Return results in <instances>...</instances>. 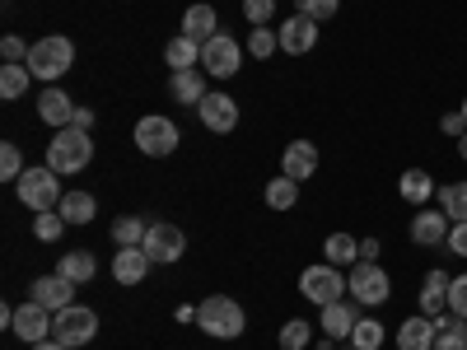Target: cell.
Masks as SVG:
<instances>
[{"mask_svg":"<svg viewBox=\"0 0 467 350\" xmlns=\"http://www.w3.org/2000/svg\"><path fill=\"white\" fill-rule=\"evenodd\" d=\"M28 299H33V304H43V308H52V314H61V308L75 304V281H66L61 271H52V276L33 281V294H28Z\"/></svg>","mask_w":467,"mask_h":350,"instance_id":"16","label":"cell"},{"mask_svg":"<svg viewBox=\"0 0 467 350\" xmlns=\"http://www.w3.org/2000/svg\"><path fill=\"white\" fill-rule=\"evenodd\" d=\"M89 160H94V136L80 131V127H61V131L47 140V169H57L61 178L89 169Z\"/></svg>","mask_w":467,"mask_h":350,"instance_id":"1","label":"cell"},{"mask_svg":"<svg viewBox=\"0 0 467 350\" xmlns=\"http://www.w3.org/2000/svg\"><path fill=\"white\" fill-rule=\"evenodd\" d=\"M449 285H453L449 271H431V276L420 281V314L425 318H440L449 308Z\"/></svg>","mask_w":467,"mask_h":350,"instance_id":"20","label":"cell"},{"mask_svg":"<svg viewBox=\"0 0 467 350\" xmlns=\"http://www.w3.org/2000/svg\"><path fill=\"white\" fill-rule=\"evenodd\" d=\"M398 350H435V318H425V314L407 318L398 327Z\"/></svg>","mask_w":467,"mask_h":350,"instance_id":"21","label":"cell"},{"mask_svg":"<svg viewBox=\"0 0 467 350\" xmlns=\"http://www.w3.org/2000/svg\"><path fill=\"white\" fill-rule=\"evenodd\" d=\"M197 327L215 341H234L244 332V308L234 299H224V294H211V299L197 304Z\"/></svg>","mask_w":467,"mask_h":350,"instance_id":"3","label":"cell"},{"mask_svg":"<svg viewBox=\"0 0 467 350\" xmlns=\"http://www.w3.org/2000/svg\"><path fill=\"white\" fill-rule=\"evenodd\" d=\"M244 15H248L253 28H262V24H271V15H276V0H244Z\"/></svg>","mask_w":467,"mask_h":350,"instance_id":"40","label":"cell"},{"mask_svg":"<svg viewBox=\"0 0 467 350\" xmlns=\"http://www.w3.org/2000/svg\"><path fill=\"white\" fill-rule=\"evenodd\" d=\"M435 350H467V323L453 314L435 318Z\"/></svg>","mask_w":467,"mask_h":350,"instance_id":"27","label":"cell"},{"mask_svg":"<svg viewBox=\"0 0 467 350\" xmlns=\"http://www.w3.org/2000/svg\"><path fill=\"white\" fill-rule=\"evenodd\" d=\"M140 248L150 252V262H154V266H169V262H178V257L187 252V233H182L178 224H169V220H154Z\"/></svg>","mask_w":467,"mask_h":350,"instance_id":"10","label":"cell"},{"mask_svg":"<svg viewBox=\"0 0 467 350\" xmlns=\"http://www.w3.org/2000/svg\"><path fill=\"white\" fill-rule=\"evenodd\" d=\"M197 117H202V127H206V131L224 136V131L239 127V103H234L229 94H206V98L197 103Z\"/></svg>","mask_w":467,"mask_h":350,"instance_id":"13","label":"cell"},{"mask_svg":"<svg viewBox=\"0 0 467 350\" xmlns=\"http://www.w3.org/2000/svg\"><path fill=\"white\" fill-rule=\"evenodd\" d=\"M57 211H61V220H66V224H89V220L99 215V206H94L89 191H66Z\"/></svg>","mask_w":467,"mask_h":350,"instance_id":"29","label":"cell"},{"mask_svg":"<svg viewBox=\"0 0 467 350\" xmlns=\"http://www.w3.org/2000/svg\"><path fill=\"white\" fill-rule=\"evenodd\" d=\"M440 211L458 224V220H467V182H444L440 187Z\"/></svg>","mask_w":467,"mask_h":350,"instance_id":"33","label":"cell"},{"mask_svg":"<svg viewBox=\"0 0 467 350\" xmlns=\"http://www.w3.org/2000/svg\"><path fill=\"white\" fill-rule=\"evenodd\" d=\"M145 233H150V224L140 215H122L112 224V243L117 248H136V243H145Z\"/></svg>","mask_w":467,"mask_h":350,"instance_id":"32","label":"cell"},{"mask_svg":"<svg viewBox=\"0 0 467 350\" xmlns=\"http://www.w3.org/2000/svg\"><path fill=\"white\" fill-rule=\"evenodd\" d=\"M299 294H304L308 304L327 308V304L346 299V294H350V285H346V276H341V271H337L332 262H318V266H308L304 276H299Z\"/></svg>","mask_w":467,"mask_h":350,"instance_id":"5","label":"cell"},{"mask_svg":"<svg viewBox=\"0 0 467 350\" xmlns=\"http://www.w3.org/2000/svg\"><path fill=\"white\" fill-rule=\"evenodd\" d=\"M57 271H61L66 281H75V285H89V281L99 276V262H94V252H89V248H75V252H61Z\"/></svg>","mask_w":467,"mask_h":350,"instance_id":"24","label":"cell"},{"mask_svg":"<svg viewBox=\"0 0 467 350\" xmlns=\"http://www.w3.org/2000/svg\"><path fill=\"white\" fill-rule=\"evenodd\" d=\"M52 318H57L52 308H43V304H33V299H28L24 308H15V327H10V332H15L19 341L37 345V341H47V336H52Z\"/></svg>","mask_w":467,"mask_h":350,"instance_id":"12","label":"cell"},{"mask_svg":"<svg viewBox=\"0 0 467 350\" xmlns=\"http://www.w3.org/2000/svg\"><path fill=\"white\" fill-rule=\"evenodd\" d=\"M398 197L407 201V206H425V201H431L435 197V178L431 173H425V169H407L402 178H398Z\"/></svg>","mask_w":467,"mask_h":350,"instance_id":"23","label":"cell"},{"mask_svg":"<svg viewBox=\"0 0 467 350\" xmlns=\"http://www.w3.org/2000/svg\"><path fill=\"white\" fill-rule=\"evenodd\" d=\"M239 66H244V47L234 43L229 33H215L211 43H202V70L206 75H215V80H234Z\"/></svg>","mask_w":467,"mask_h":350,"instance_id":"9","label":"cell"},{"mask_svg":"<svg viewBox=\"0 0 467 350\" xmlns=\"http://www.w3.org/2000/svg\"><path fill=\"white\" fill-rule=\"evenodd\" d=\"M323 252H327L332 266H356L360 262V239H350V233H327Z\"/></svg>","mask_w":467,"mask_h":350,"instance_id":"30","label":"cell"},{"mask_svg":"<svg viewBox=\"0 0 467 350\" xmlns=\"http://www.w3.org/2000/svg\"><path fill=\"white\" fill-rule=\"evenodd\" d=\"M462 117H467V94H462Z\"/></svg>","mask_w":467,"mask_h":350,"instance_id":"49","label":"cell"},{"mask_svg":"<svg viewBox=\"0 0 467 350\" xmlns=\"http://www.w3.org/2000/svg\"><path fill=\"white\" fill-rule=\"evenodd\" d=\"M449 229H453V220H449L444 211H425V206H420V211L411 215V229H407V233H411L416 248H440V243L449 239Z\"/></svg>","mask_w":467,"mask_h":350,"instance_id":"14","label":"cell"},{"mask_svg":"<svg viewBox=\"0 0 467 350\" xmlns=\"http://www.w3.org/2000/svg\"><path fill=\"white\" fill-rule=\"evenodd\" d=\"M61 229H66L61 211H37V220H33V233H37V239H43V243L61 239Z\"/></svg>","mask_w":467,"mask_h":350,"instance_id":"38","label":"cell"},{"mask_svg":"<svg viewBox=\"0 0 467 350\" xmlns=\"http://www.w3.org/2000/svg\"><path fill=\"white\" fill-rule=\"evenodd\" d=\"M0 57H5V61H28V47H24V43H19V37L10 33V37H5V43H0Z\"/></svg>","mask_w":467,"mask_h":350,"instance_id":"44","label":"cell"},{"mask_svg":"<svg viewBox=\"0 0 467 350\" xmlns=\"http://www.w3.org/2000/svg\"><path fill=\"white\" fill-rule=\"evenodd\" d=\"M28 66L24 61H5V66H0V98H5V103H15V98H24L28 94Z\"/></svg>","mask_w":467,"mask_h":350,"instance_id":"28","label":"cell"},{"mask_svg":"<svg viewBox=\"0 0 467 350\" xmlns=\"http://www.w3.org/2000/svg\"><path fill=\"white\" fill-rule=\"evenodd\" d=\"M281 173L304 182V178H314L318 173V145L314 140H290L285 154H281Z\"/></svg>","mask_w":467,"mask_h":350,"instance_id":"17","label":"cell"},{"mask_svg":"<svg viewBox=\"0 0 467 350\" xmlns=\"http://www.w3.org/2000/svg\"><path fill=\"white\" fill-rule=\"evenodd\" d=\"M383 336H388V332H383V323H379V318H360V323H356V332H350V345H356V350H379V345H383Z\"/></svg>","mask_w":467,"mask_h":350,"instance_id":"34","label":"cell"},{"mask_svg":"<svg viewBox=\"0 0 467 350\" xmlns=\"http://www.w3.org/2000/svg\"><path fill=\"white\" fill-rule=\"evenodd\" d=\"M248 52H253L257 61H266V57L281 52V37L271 33V28H253V33H248Z\"/></svg>","mask_w":467,"mask_h":350,"instance_id":"36","label":"cell"},{"mask_svg":"<svg viewBox=\"0 0 467 350\" xmlns=\"http://www.w3.org/2000/svg\"><path fill=\"white\" fill-rule=\"evenodd\" d=\"M262 197H266V206H271V211H295V201H299V182L281 173V178H271V182H266Z\"/></svg>","mask_w":467,"mask_h":350,"instance_id":"31","label":"cell"},{"mask_svg":"<svg viewBox=\"0 0 467 350\" xmlns=\"http://www.w3.org/2000/svg\"><path fill=\"white\" fill-rule=\"evenodd\" d=\"M374 257H379V239H365L360 243V262H374Z\"/></svg>","mask_w":467,"mask_h":350,"instance_id":"46","label":"cell"},{"mask_svg":"<svg viewBox=\"0 0 467 350\" xmlns=\"http://www.w3.org/2000/svg\"><path fill=\"white\" fill-rule=\"evenodd\" d=\"M70 127H80V131H94V112L89 108H75V122Z\"/></svg>","mask_w":467,"mask_h":350,"instance_id":"45","label":"cell"},{"mask_svg":"<svg viewBox=\"0 0 467 350\" xmlns=\"http://www.w3.org/2000/svg\"><path fill=\"white\" fill-rule=\"evenodd\" d=\"M37 117H43L47 127H70L75 122V103H70V94L66 89H57V85H47L43 94H37Z\"/></svg>","mask_w":467,"mask_h":350,"instance_id":"19","label":"cell"},{"mask_svg":"<svg viewBox=\"0 0 467 350\" xmlns=\"http://www.w3.org/2000/svg\"><path fill=\"white\" fill-rule=\"evenodd\" d=\"M28 350H66V345H61L57 336H47V341H37V345H28Z\"/></svg>","mask_w":467,"mask_h":350,"instance_id":"47","label":"cell"},{"mask_svg":"<svg viewBox=\"0 0 467 350\" xmlns=\"http://www.w3.org/2000/svg\"><path fill=\"white\" fill-rule=\"evenodd\" d=\"M458 160H462V164H467V131H462V136H458Z\"/></svg>","mask_w":467,"mask_h":350,"instance_id":"48","label":"cell"},{"mask_svg":"<svg viewBox=\"0 0 467 350\" xmlns=\"http://www.w3.org/2000/svg\"><path fill=\"white\" fill-rule=\"evenodd\" d=\"M164 61H169L173 70H192V66H202V43H197V37H187V33H178L173 43L164 47Z\"/></svg>","mask_w":467,"mask_h":350,"instance_id":"26","label":"cell"},{"mask_svg":"<svg viewBox=\"0 0 467 350\" xmlns=\"http://www.w3.org/2000/svg\"><path fill=\"white\" fill-rule=\"evenodd\" d=\"M28 70H33V80H61V75L75 66V43L70 37H61V33H52V37H37V43L28 47V61H24Z\"/></svg>","mask_w":467,"mask_h":350,"instance_id":"2","label":"cell"},{"mask_svg":"<svg viewBox=\"0 0 467 350\" xmlns=\"http://www.w3.org/2000/svg\"><path fill=\"white\" fill-rule=\"evenodd\" d=\"M449 314L467 323V276H453V285H449Z\"/></svg>","mask_w":467,"mask_h":350,"instance_id":"41","label":"cell"},{"mask_svg":"<svg viewBox=\"0 0 467 350\" xmlns=\"http://www.w3.org/2000/svg\"><path fill=\"white\" fill-rule=\"evenodd\" d=\"M169 89H173V98H178V103H192V108H197V103L211 94V89H206V70H202V66H192V70H173Z\"/></svg>","mask_w":467,"mask_h":350,"instance_id":"22","label":"cell"},{"mask_svg":"<svg viewBox=\"0 0 467 350\" xmlns=\"http://www.w3.org/2000/svg\"><path fill=\"white\" fill-rule=\"evenodd\" d=\"M440 131H444V136H453V140L467 131V117H462V108H453V112H444V117H440Z\"/></svg>","mask_w":467,"mask_h":350,"instance_id":"43","label":"cell"},{"mask_svg":"<svg viewBox=\"0 0 467 350\" xmlns=\"http://www.w3.org/2000/svg\"><path fill=\"white\" fill-rule=\"evenodd\" d=\"M356 323H360V304H356V299H337V304L323 308V323H318V327H323L327 341H350Z\"/></svg>","mask_w":467,"mask_h":350,"instance_id":"15","label":"cell"},{"mask_svg":"<svg viewBox=\"0 0 467 350\" xmlns=\"http://www.w3.org/2000/svg\"><path fill=\"white\" fill-rule=\"evenodd\" d=\"M350 299L365 304V308H379L388 304V294H393V281H388V271L374 266V262H356V271H350Z\"/></svg>","mask_w":467,"mask_h":350,"instance_id":"8","label":"cell"},{"mask_svg":"<svg viewBox=\"0 0 467 350\" xmlns=\"http://www.w3.org/2000/svg\"><path fill=\"white\" fill-rule=\"evenodd\" d=\"M182 33H187V37H197V43H211V37L220 33L215 10H211V5H187V15H182Z\"/></svg>","mask_w":467,"mask_h":350,"instance_id":"25","label":"cell"},{"mask_svg":"<svg viewBox=\"0 0 467 350\" xmlns=\"http://www.w3.org/2000/svg\"><path fill=\"white\" fill-rule=\"evenodd\" d=\"M150 252L136 243V248H117V257H112V281L117 285H140L145 276H150Z\"/></svg>","mask_w":467,"mask_h":350,"instance_id":"18","label":"cell"},{"mask_svg":"<svg viewBox=\"0 0 467 350\" xmlns=\"http://www.w3.org/2000/svg\"><path fill=\"white\" fill-rule=\"evenodd\" d=\"M94 332H99V314H94V308H85V304H70V308H61V314L52 318V336H57L66 350L89 345Z\"/></svg>","mask_w":467,"mask_h":350,"instance_id":"7","label":"cell"},{"mask_svg":"<svg viewBox=\"0 0 467 350\" xmlns=\"http://www.w3.org/2000/svg\"><path fill=\"white\" fill-rule=\"evenodd\" d=\"M295 10L308 15V19H318V24H327V19L341 10V0H295Z\"/></svg>","mask_w":467,"mask_h":350,"instance_id":"39","label":"cell"},{"mask_svg":"<svg viewBox=\"0 0 467 350\" xmlns=\"http://www.w3.org/2000/svg\"><path fill=\"white\" fill-rule=\"evenodd\" d=\"M276 37H281V52L304 57V52H314V47H318V19H308V15L295 10V15L276 28Z\"/></svg>","mask_w":467,"mask_h":350,"instance_id":"11","label":"cell"},{"mask_svg":"<svg viewBox=\"0 0 467 350\" xmlns=\"http://www.w3.org/2000/svg\"><path fill=\"white\" fill-rule=\"evenodd\" d=\"M276 341H281V350H304L308 341H314V327H308L304 318H290V323L281 327V336H276Z\"/></svg>","mask_w":467,"mask_h":350,"instance_id":"35","label":"cell"},{"mask_svg":"<svg viewBox=\"0 0 467 350\" xmlns=\"http://www.w3.org/2000/svg\"><path fill=\"white\" fill-rule=\"evenodd\" d=\"M0 178H5V182H19L24 178V154H19L15 140L0 145Z\"/></svg>","mask_w":467,"mask_h":350,"instance_id":"37","label":"cell"},{"mask_svg":"<svg viewBox=\"0 0 467 350\" xmlns=\"http://www.w3.org/2000/svg\"><path fill=\"white\" fill-rule=\"evenodd\" d=\"M19 187V201L28 211H57L61 206V173L57 169H24V178L15 182Z\"/></svg>","mask_w":467,"mask_h":350,"instance_id":"4","label":"cell"},{"mask_svg":"<svg viewBox=\"0 0 467 350\" xmlns=\"http://www.w3.org/2000/svg\"><path fill=\"white\" fill-rule=\"evenodd\" d=\"M444 248H449L453 257H467V220H458V224L449 229V239H444Z\"/></svg>","mask_w":467,"mask_h":350,"instance_id":"42","label":"cell"},{"mask_svg":"<svg viewBox=\"0 0 467 350\" xmlns=\"http://www.w3.org/2000/svg\"><path fill=\"white\" fill-rule=\"evenodd\" d=\"M178 140H182V131H178L173 117H164V112H150V117H140V122H136V145H140V154H150V160L173 154Z\"/></svg>","mask_w":467,"mask_h":350,"instance_id":"6","label":"cell"}]
</instances>
